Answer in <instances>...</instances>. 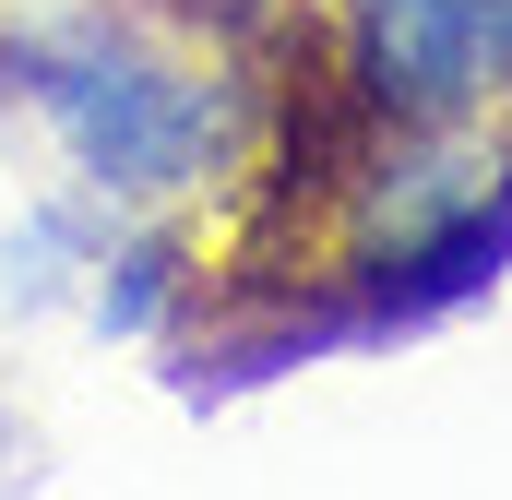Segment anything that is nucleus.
I'll return each instance as SVG.
<instances>
[{
	"label": "nucleus",
	"mask_w": 512,
	"mask_h": 500,
	"mask_svg": "<svg viewBox=\"0 0 512 500\" xmlns=\"http://www.w3.org/2000/svg\"><path fill=\"white\" fill-rule=\"evenodd\" d=\"M512 203V120H370L334 167V250L370 286H441Z\"/></svg>",
	"instance_id": "obj_2"
},
{
	"label": "nucleus",
	"mask_w": 512,
	"mask_h": 500,
	"mask_svg": "<svg viewBox=\"0 0 512 500\" xmlns=\"http://www.w3.org/2000/svg\"><path fill=\"white\" fill-rule=\"evenodd\" d=\"M36 96H48L60 143L84 155V179L96 191H131V203H167V191L227 179L239 167V131H251V96L215 60H191V48H167L143 24H108V12L72 24L36 60Z\"/></svg>",
	"instance_id": "obj_1"
},
{
	"label": "nucleus",
	"mask_w": 512,
	"mask_h": 500,
	"mask_svg": "<svg viewBox=\"0 0 512 500\" xmlns=\"http://www.w3.org/2000/svg\"><path fill=\"white\" fill-rule=\"evenodd\" d=\"M334 84L358 120H512V0H346Z\"/></svg>",
	"instance_id": "obj_3"
}]
</instances>
